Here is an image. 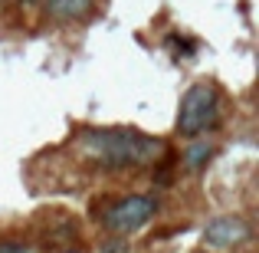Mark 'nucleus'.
Instances as JSON below:
<instances>
[{
	"label": "nucleus",
	"mask_w": 259,
	"mask_h": 253,
	"mask_svg": "<svg viewBox=\"0 0 259 253\" xmlns=\"http://www.w3.org/2000/svg\"><path fill=\"white\" fill-rule=\"evenodd\" d=\"M72 145L85 155L92 165L105 171H132V168H148L161 161L164 141L145 135L138 128H79L72 135Z\"/></svg>",
	"instance_id": "obj_1"
},
{
	"label": "nucleus",
	"mask_w": 259,
	"mask_h": 253,
	"mask_svg": "<svg viewBox=\"0 0 259 253\" xmlns=\"http://www.w3.org/2000/svg\"><path fill=\"white\" fill-rule=\"evenodd\" d=\"M223 119V95L217 83H194L187 92L181 95V105H177V119H174V132L181 138H200V135L213 132Z\"/></svg>",
	"instance_id": "obj_2"
},
{
	"label": "nucleus",
	"mask_w": 259,
	"mask_h": 253,
	"mask_svg": "<svg viewBox=\"0 0 259 253\" xmlns=\"http://www.w3.org/2000/svg\"><path fill=\"white\" fill-rule=\"evenodd\" d=\"M158 210H161V201L154 194H125V197L102 204L99 224L112 237H132L138 230H145L158 217Z\"/></svg>",
	"instance_id": "obj_3"
},
{
	"label": "nucleus",
	"mask_w": 259,
	"mask_h": 253,
	"mask_svg": "<svg viewBox=\"0 0 259 253\" xmlns=\"http://www.w3.org/2000/svg\"><path fill=\"white\" fill-rule=\"evenodd\" d=\"M249 221L240 214H220L203 227V247L210 253H223V250H236L249 240Z\"/></svg>",
	"instance_id": "obj_4"
},
{
	"label": "nucleus",
	"mask_w": 259,
	"mask_h": 253,
	"mask_svg": "<svg viewBox=\"0 0 259 253\" xmlns=\"http://www.w3.org/2000/svg\"><path fill=\"white\" fill-rule=\"evenodd\" d=\"M43 7L46 17L59 20V23H72V20H85L95 10V0H36Z\"/></svg>",
	"instance_id": "obj_5"
},
{
	"label": "nucleus",
	"mask_w": 259,
	"mask_h": 253,
	"mask_svg": "<svg viewBox=\"0 0 259 253\" xmlns=\"http://www.w3.org/2000/svg\"><path fill=\"white\" fill-rule=\"evenodd\" d=\"M217 155V145L207 138H190V145L184 148V171H190V174H200L203 168L213 161Z\"/></svg>",
	"instance_id": "obj_6"
},
{
	"label": "nucleus",
	"mask_w": 259,
	"mask_h": 253,
	"mask_svg": "<svg viewBox=\"0 0 259 253\" xmlns=\"http://www.w3.org/2000/svg\"><path fill=\"white\" fill-rule=\"evenodd\" d=\"M0 253H33V250H30V243L17 240V237H4L0 240Z\"/></svg>",
	"instance_id": "obj_7"
},
{
	"label": "nucleus",
	"mask_w": 259,
	"mask_h": 253,
	"mask_svg": "<svg viewBox=\"0 0 259 253\" xmlns=\"http://www.w3.org/2000/svg\"><path fill=\"white\" fill-rule=\"evenodd\" d=\"M63 253H82V250H63Z\"/></svg>",
	"instance_id": "obj_8"
},
{
	"label": "nucleus",
	"mask_w": 259,
	"mask_h": 253,
	"mask_svg": "<svg viewBox=\"0 0 259 253\" xmlns=\"http://www.w3.org/2000/svg\"><path fill=\"white\" fill-rule=\"evenodd\" d=\"M197 253H210V250H197Z\"/></svg>",
	"instance_id": "obj_9"
}]
</instances>
